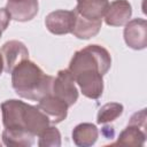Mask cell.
I'll use <instances>...</instances> for the list:
<instances>
[{"label": "cell", "mask_w": 147, "mask_h": 147, "mask_svg": "<svg viewBox=\"0 0 147 147\" xmlns=\"http://www.w3.org/2000/svg\"><path fill=\"white\" fill-rule=\"evenodd\" d=\"M6 9L10 17L17 22L31 21L38 13V0H22V1H7Z\"/></svg>", "instance_id": "cell-11"}, {"label": "cell", "mask_w": 147, "mask_h": 147, "mask_svg": "<svg viewBox=\"0 0 147 147\" xmlns=\"http://www.w3.org/2000/svg\"><path fill=\"white\" fill-rule=\"evenodd\" d=\"M124 107L118 102H109L103 105L96 115V123L98 124H106L109 122L115 121L123 114Z\"/></svg>", "instance_id": "cell-16"}, {"label": "cell", "mask_w": 147, "mask_h": 147, "mask_svg": "<svg viewBox=\"0 0 147 147\" xmlns=\"http://www.w3.org/2000/svg\"><path fill=\"white\" fill-rule=\"evenodd\" d=\"M38 108L48 117L51 124L61 123L67 118L68 115V105L61 99L56 98L52 93L47 94L38 102Z\"/></svg>", "instance_id": "cell-9"}, {"label": "cell", "mask_w": 147, "mask_h": 147, "mask_svg": "<svg viewBox=\"0 0 147 147\" xmlns=\"http://www.w3.org/2000/svg\"><path fill=\"white\" fill-rule=\"evenodd\" d=\"M11 74V86L23 99L39 101L52 92L54 77L46 75L40 67L28 60L18 63Z\"/></svg>", "instance_id": "cell-2"}, {"label": "cell", "mask_w": 147, "mask_h": 147, "mask_svg": "<svg viewBox=\"0 0 147 147\" xmlns=\"http://www.w3.org/2000/svg\"><path fill=\"white\" fill-rule=\"evenodd\" d=\"M10 15L7 11L6 8H0V37L2 34V32L8 28L9 23H10Z\"/></svg>", "instance_id": "cell-18"}, {"label": "cell", "mask_w": 147, "mask_h": 147, "mask_svg": "<svg viewBox=\"0 0 147 147\" xmlns=\"http://www.w3.org/2000/svg\"><path fill=\"white\" fill-rule=\"evenodd\" d=\"M38 146L39 147H60L61 146V133L53 126L48 125L38 134Z\"/></svg>", "instance_id": "cell-17"}, {"label": "cell", "mask_w": 147, "mask_h": 147, "mask_svg": "<svg viewBox=\"0 0 147 147\" xmlns=\"http://www.w3.org/2000/svg\"><path fill=\"white\" fill-rule=\"evenodd\" d=\"M2 141L6 146L30 147L34 144V136L23 130H8L2 131Z\"/></svg>", "instance_id": "cell-15"}, {"label": "cell", "mask_w": 147, "mask_h": 147, "mask_svg": "<svg viewBox=\"0 0 147 147\" xmlns=\"http://www.w3.org/2000/svg\"><path fill=\"white\" fill-rule=\"evenodd\" d=\"M74 75L69 69L60 70L53 80L52 94L64 101L68 107H71L78 100V90L75 84Z\"/></svg>", "instance_id": "cell-5"}, {"label": "cell", "mask_w": 147, "mask_h": 147, "mask_svg": "<svg viewBox=\"0 0 147 147\" xmlns=\"http://www.w3.org/2000/svg\"><path fill=\"white\" fill-rule=\"evenodd\" d=\"M76 1L77 5L74 9L76 14L91 21H102V17L105 16L109 6L108 0H76Z\"/></svg>", "instance_id": "cell-12"}, {"label": "cell", "mask_w": 147, "mask_h": 147, "mask_svg": "<svg viewBox=\"0 0 147 147\" xmlns=\"http://www.w3.org/2000/svg\"><path fill=\"white\" fill-rule=\"evenodd\" d=\"M125 44L136 51L146 48L147 46V22L144 18H133L125 24L124 28Z\"/></svg>", "instance_id": "cell-7"}, {"label": "cell", "mask_w": 147, "mask_h": 147, "mask_svg": "<svg viewBox=\"0 0 147 147\" xmlns=\"http://www.w3.org/2000/svg\"><path fill=\"white\" fill-rule=\"evenodd\" d=\"M111 56L100 45H88L77 52L69 63V70L74 75L83 95L96 100L103 92L102 77L109 71Z\"/></svg>", "instance_id": "cell-1"}, {"label": "cell", "mask_w": 147, "mask_h": 147, "mask_svg": "<svg viewBox=\"0 0 147 147\" xmlns=\"http://www.w3.org/2000/svg\"><path fill=\"white\" fill-rule=\"evenodd\" d=\"M101 25H102V21L86 20L79 16L78 14H76V21H75V25H74L71 33L78 39H90V38L95 37L99 33Z\"/></svg>", "instance_id": "cell-14"}, {"label": "cell", "mask_w": 147, "mask_h": 147, "mask_svg": "<svg viewBox=\"0 0 147 147\" xmlns=\"http://www.w3.org/2000/svg\"><path fill=\"white\" fill-rule=\"evenodd\" d=\"M2 71H3V60H2V56L0 53V75L2 74Z\"/></svg>", "instance_id": "cell-19"}, {"label": "cell", "mask_w": 147, "mask_h": 147, "mask_svg": "<svg viewBox=\"0 0 147 147\" xmlns=\"http://www.w3.org/2000/svg\"><path fill=\"white\" fill-rule=\"evenodd\" d=\"M147 138L146 109L133 114L125 129L119 133L117 141L114 145L123 146H144Z\"/></svg>", "instance_id": "cell-4"}, {"label": "cell", "mask_w": 147, "mask_h": 147, "mask_svg": "<svg viewBox=\"0 0 147 147\" xmlns=\"http://www.w3.org/2000/svg\"><path fill=\"white\" fill-rule=\"evenodd\" d=\"M76 21V14L74 10L59 9L49 13L45 18V25L47 30L56 36L68 34L72 32Z\"/></svg>", "instance_id": "cell-6"}, {"label": "cell", "mask_w": 147, "mask_h": 147, "mask_svg": "<svg viewBox=\"0 0 147 147\" xmlns=\"http://www.w3.org/2000/svg\"><path fill=\"white\" fill-rule=\"evenodd\" d=\"M0 107L5 129L23 130L36 137L51 125L48 117L38 106H31L24 101L10 99L3 101Z\"/></svg>", "instance_id": "cell-3"}, {"label": "cell", "mask_w": 147, "mask_h": 147, "mask_svg": "<svg viewBox=\"0 0 147 147\" xmlns=\"http://www.w3.org/2000/svg\"><path fill=\"white\" fill-rule=\"evenodd\" d=\"M8 1H22V0H8Z\"/></svg>", "instance_id": "cell-20"}, {"label": "cell", "mask_w": 147, "mask_h": 147, "mask_svg": "<svg viewBox=\"0 0 147 147\" xmlns=\"http://www.w3.org/2000/svg\"><path fill=\"white\" fill-rule=\"evenodd\" d=\"M3 60V70L8 74L24 60L29 59V51L26 46L18 40H9L5 42L0 49Z\"/></svg>", "instance_id": "cell-8"}, {"label": "cell", "mask_w": 147, "mask_h": 147, "mask_svg": "<svg viewBox=\"0 0 147 147\" xmlns=\"http://www.w3.org/2000/svg\"><path fill=\"white\" fill-rule=\"evenodd\" d=\"M72 141L78 147H90L95 144L99 137L98 127L92 123H80L72 130Z\"/></svg>", "instance_id": "cell-13"}, {"label": "cell", "mask_w": 147, "mask_h": 147, "mask_svg": "<svg viewBox=\"0 0 147 147\" xmlns=\"http://www.w3.org/2000/svg\"><path fill=\"white\" fill-rule=\"evenodd\" d=\"M132 15V7L127 0H114L105 14V22L109 26L125 25Z\"/></svg>", "instance_id": "cell-10"}]
</instances>
